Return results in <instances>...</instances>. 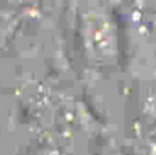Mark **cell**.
Returning a JSON list of instances; mask_svg holds the SVG:
<instances>
[{"instance_id": "1", "label": "cell", "mask_w": 156, "mask_h": 155, "mask_svg": "<svg viewBox=\"0 0 156 155\" xmlns=\"http://www.w3.org/2000/svg\"><path fill=\"white\" fill-rule=\"evenodd\" d=\"M141 73L134 120V155H156V58Z\"/></svg>"}, {"instance_id": "2", "label": "cell", "mask_w": 156, "mask_h": 155, "mask_svg": "<svg viewBox=\"0 0 156 155\" xmlns=\"http://www.w3.org/2000/svg\"><path fill=\"white\" fill-rule=\"evenodd\" d=\"M154 13L156 14V3H155V10H154Z\"/></svg>"}]
</instances>
